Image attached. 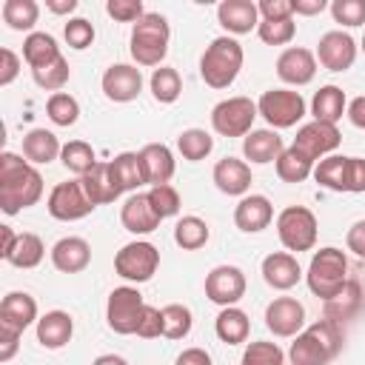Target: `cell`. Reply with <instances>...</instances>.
<instances>
[{
    "instance_id": "9c48e42d",
    "label": "cell",
    "mask_w": 365,
    "mask_h": 365,
    "mask_svg": "<svg viewBox=\"0 0 365 365\" xmlns=\"http://www.w3.org/2000/svg\"><path fill=\"white\" fill-rule=\"evenodd\" d=\"M257 114L259 111L251 97H228L211 108V128L222 137H245L254 131L251 125Z\"/></svg>"
},
{
    "instance_id": "1f68e13d",
    "label": "cell",
    "mask_w": 365,
    "mask_h": 365,
    "mask_svg": "<svg viewBox=\"0 0 365 365\" xmlns=\"http://www.w3.org/2000/svg\"><path fill=\"white\" fill-rule=\"evenodd\" d=\"M214 331H217V336H220L225 345H240V342H245L248 334H251V319H248V314H245L242 308L228 305V308H222V311L217 314Z\"/></svg>"
},
{
    "instance_id": "cb8c5ba5",
    "label": "cell",
    "mask_w": 365,
    "mask_h": 365,
    "mask_svg": "<svg viewBox=\"0 0 365 365\" xmlns=\"http://www.w3.org/2000/svg\"><path fill=\"white\" fill-rule=\"evenodd\" d=\"M299 277H302V268H299L297 257L288 254V251H274V254H268V257L262 259V279H265L274 291H288V288H294V285L299 282Z\"/></svg>"
},
{
    "instance_id": "2e32d148",
    "label": "cell",
    "mask_w": 365,
    "mask_h": 365,
    "mask_svg": "<svg viewBox=\"0 0 365 365\" xmlns=\"http://www.w3.org/2000/svg\"><path fill=\"white\" fill-rule=\"evenodd\" d=\"M103 94L114 103H131L140 97L143 91V74L137 66H128V63H114L103 71Z\"/></svg>"
},
{
    "instance_id": "f907efd6",
    "label": "cell",
    "mask_w": 365,
    "mask_h": 365,
    "mask_svg": "<svg viewBox=\"0 0 365 365\" xmlns=\"http://www.w3.org/2000/svg\"><path fill=\"white\" fill-rule=\"evenodd\" d=\"M106 11H108V17H114L117 23H137V20L145 14V9H143L140 0H108V3H106Z\"/></svg>"
},
{
    "instance_id": "91938a15",
    "label": "cell",
    "mask_w": 365,
    "mask_h": 365,
    "mask_svg": "<svg viewBox=\"0 0 365 365\" xmlns=\"http://www.w3.org/2000/svg\"><path fill=\"white\" fill-rule=\"evenodd\" d=\"M345 114H348V120H351L356 128H365V94H362V97H354V100L348 103Z\"/></svg>"
},
{
    "instance_id": "9f6ffc18",
    "label": "cell",
    "mask_w": 365,
    "mask_h": 365,
    "mask_svg": "<svg viewBox=\"0 0 365 365\" xmlns=\"http://www.w3.org/2000/svg\"><path fill=\"white\" fill-rule=\"evenodd\" d=\"M17 345H20V334L0 328V362H9L17 354Z\"/></svg>"
},
{
    "instance_id": "bcb514c9",
    "label": "cell",
    "mask_w": 365,
    "mask_h": 365,
    "mask_svg": "<svg viewBox=\"0 0 365 365\" xmlns=\"http://www.w3.org/2000/svg\"><path fill=\"white\" fill-rule=\"evenodd\" d=\"M31 77H34V83H37L40 88H46V91H54V94H57V91H60V88L68 83V77H71V68H68L66 57H60V60H54L51 66L31 71Z\"/></svg>"
},
{
    "instance_id": "74e56055",
    "label": "cell",
    "mask_w": 365,
    "mask_h": 365,
    "mask_svg": "<svg viewBox=\"0 0 365 365\" xmlns=\"http://www.w3.org/2000/svg\"><path fill=\"white\" fill-rule=\"evenodd\" d=\"M177 148H180L182 160L197 163V160H205V157L214 151V137H211L205 128H185V131L177 137Z\"/></svg>"
},
{
    "instance_id": "4316f807",
    "label": "cell",
    "mask_w": 365,
    "mask_h": 365,
    "mask_svg": "<svg viewBox=\"0 0 365 365\" xmlns=\"http://www.w3.org/2000/svg\"><path fill=\"white\" fill-rule=\"evenodd\" d=\"M282 151H285L282 137L274 128H257V131L242 137V154H245V160H251L257 165L277 163Z\"/></svg>"
},
{
    "instance_id": "f6af8a7d",
    "label": "cell",
    "mask_w": 365,
    "mask_h": 365,
    "mask_svg": "<svg viewBox=\"0 0 365 365\" xmlns=\"http://www.w3.org/2000/svg\"><path fill=\"white\" fill-rule=\"evenodd\" d=\"M257 34L265 46H285L294 40L297 34V23L294 20H259Z\"/></svg>"
},
{
    "instance_id": "277c9868",
    "label": "cell",
    "mask_w": 365,
    "mask_h": 365,
    "mask_svg": "<svg viewBox=\"0 0 365 365\" xmlns=\"http://www.w3.org/2000/svg\"><path fill=\"white\" fill-rule=\"evenodd\" d=\"M168 40H171L168 20L157 11H145L131 29L128 51L137 66H160L168 54Z\"/></svg>"
},
{
    "instance_id": "ab89813d",
    "label": "cell",
    "mask_w": 365,
    "mask_h": 365,
    "mask_svg": "<svg viewBox=\"0 0 365 365\" xmlns=\"http://www.w3.org/2000/svg\"><path fill=\"white\" fill-rule=\"evenodd\" d=\"M43 257H46L43 240H40L37 234H29V231H26V234L17 237V245H14L11 257H9V262H11L14 268H34V265L43 262Z\"/></svg>"
},
{
    "instance_id": "6125c7cd",
    "label": "cell",
    "mask_w": 365,
    "mask_h": 365,
    "mask_svg": "<svg viewBox=\"0 0 365 365\" xmlns=\"http://www.w3.org/2000/svg\"><path fill=\"white\" fill-rule=\"evenodd\" d=\"M77 6H80L77 0H46V9L54 14H71Z\"/></svg>"
},
{
    "instance_id": "7dc6e473",
    "label": "cell",
    "mask_w": 365,
    "mask_h": 365,
    "mask_svg": "<svg viewBox=\"0 0 365 365\" xmlns=\"http://www.w3.org/2000/svg\"><path fill=\"white\" fill-rule=\"evenodd\" d=\"M148 200H151V205H154V211H157L160 220L174 217L180 211V191L174 185H154L148 191Z\"/></svg>"
},
{
    "instance_id": "ba28073f",
    "label": "cell",
    "mask_w": 365,
    "mask_h": 365,
    "mask_svg": "<svg viewBox=\"0 0 365 365\" xmlns=\"http://www.w3.org/2000/svg\"><path fill=\"white\" fill-rule=\"evenodd\" d=\"M257 111L271 128H291L305 117V100L291 88H268L257 100Z\"/></svg>"
},
{
    "instance_id": "c3c4849f",
    "label": "cell",
    "mask_w": 365,
    "mask_h": 365,
    "mask_svg": "<svg viewBox=\"0 0 365 365\" xmlns=\"http://www.w3.org/2000/svg\"><path fill=\"white\" fill-rule=\"evenodd\" d=\"M63 37L74 51H83V48H88L94 43V26L86 17H74V20H68L63 26Z\"/></svg>"
},
{
    "instance_id": "4dcf8cb0",
    "label": "cell",
    "mask_w": 365,
    "mask_h": 365,
    "mask_svg": "<svg viewBox=\"0 0 365 365\" xmlns=\"http://www.w3.org/2000/svg\"><path fill=\"white\" fill-rule=\"evenodd\" d=\"M60 57H63V54H60V46H57V40H54L48 31H31V34L23 40V60L29 63L31 71L51 66V63L60 60Z\"/></svg>"
},
{
    "instance_id": "816d5d0a",
    "label": "cell",
    "mask_w": 365,
    "mask_h": 365,
    "mask_svg": "<svg viewBox=\"0 0 365 365\" xmlns=\"http://www.w3.org/2000/svg\"><path fill=\"white\" fill-rule=\"evenodd\" d=\"M160 334H163V311L154 308V305H145L143 308V317H140V325H137V336L154 339Z\"/></svg>"
},
{
    "instance_id": "603a6c76",
    "label": "cell",
    "mask_w": 365,
    "mask_h": 365,
    "mask_svg": "<svg viewBox=\"0 0 365 365\" xmlns=\"http://www.w3.org/2000/svg\"><path fill=\"white\" fill-rule=\"evenodd\" d=\"M91 262V245L83 237H63L51 248V265L63 274H80Z\"/></svg>"
},
{
    "instance_id": "f35d334b",
    "label": "cell",
    "mask_w": 365,
    "mask_h": 365,
    "mask_svg": "<svg viewBox=\"0 0 365 365\" xmlns=\"http://www.w3.org/2000/svg\"><path fill=\"white\" fill-rule=\"evenodd\" d=\"M148 86H151V94H154L157 103H174V100L182 94L180 71L171 68V66H160V68H154Z\"/></svg>"
},
{
    "instance_id": "f5cc1de1",
    "label": "cell",
    "mask_w": 365,
    "mask_h": 365,
    "mask_svg": "<svg viewBox=\"0 0 365 365\" xmlns=\"http://www.w3.org/2000/svg\"><path fill=\"white\" fill-rule=\"evenodd\" d=\"M259 20H291V0H259Z\"/></svg>"
},
{
    "instance_id": "83f0119b",
    "label": "cell",
    "mask_w": 365,
    "mask_h": 365,
    "mask_svg": "<svg viewBox=\"0 0 365 365\" xmlns=\"http://www.w3.org/2000/svg\"><path fill=\"white\" fill-rule=\"evenodd\" d=\"M71 334H74V319L68 311H46L37 319V342L48 351L68 345Z\"/></svg>"
},
{
    "instance_id": "7bdbcfd3",
    "label": "cell",
    "mask_w": 365,
    "mask_h": 365,
    "mask_svg": "<svg viewBox=\"0 0 365 365\" xmlns=\"http://www.w3.org/2000/svg\"><path fill=\"white\" fill-rule=\"evenodd\" d=\"M46 114H48V120H51L54 125L68 128V125H74L77 117H80V103H77L71 94L57 91V94L48 97V103H46Z\"/></svg>"
},
{
    "instance_id": "e0dca14e",
    "label": "cell",
    "mask_w": 365,
    "mask_h": 365,
    "mask_svg": "<svg viewBox=\"0 0 365 365\" xmlns=\"http://www.w3.org/2000/svg\"><path fill=\"white\" fill-rule=\"evenodd\" d=\"M339 143H342L339 128L331 125V123H319V120L305 123V125L297 131V137H294V148H299V151H302L305 157H311L314 163H317L319 157L331 154Z\"/></svg>"
},
{
    "instance_id": "d6986e66",
    "label": "cell",
    "mask_w": 365,
    "mask_h": 365,
    "mask_svg": "<svg viewBox=\"0 0 365 365\" xmlns=\"http://www.w3.org/2000/svg\"><path fill=\"white\" fill-rule=\"evenodd\" d=\"M274 220V205L265 194H245L234 208V225L245 234H257L268 228Z\"/></svg>"
},
{
    "instance_id": "e7e4bbea",
    "label": "cell",
    "mask_w": 365,
    "mask_h": 365,
    "mask_svg": "<svg viewBox=\"0 0 365 365\" xmlns=\"http://www.w3.org/2000/svg\"><path fill=\"white\" fill-rule=\"evenodd\" d=\"M362 51H365V37H362Z\"/></svg>"
},
{
    "instance_id": "5b68a950",
    "label": "cell",
    "mask_w": 365,
    "mask_h": 365,
    "mask_svg": "<svg viewBox=\"0 0 365 365\" xmlns=\"http://www.w3.org/2000/svg\"><path fill=\"white\" fill-rule=\"evenodd\" d=\"M242 68V46L234 37H217L200 57V77L211 88H228Z\"/></svg>"
},
{
    "instance_id": "d4e9b609",
    "label": "cell",
    "mask_w": 365,
    "mask_h": 365,
    "mask_svg": "<svg viewBox=\"0 0 365 365\" xmlns=\"http://www.w3.org/2000/svg\"><path fill=\"white\" fill-rule=\"evenodd\" d=\"M217 20L231 34H248L259 26V9L251 0H222L217 6Z\"/></svg>"
},
{
    "instance_id": "ee69618b",
    "label": "cell",
    "mask_w": 365,
    "mask_h": 365,
    "mask_svg": "<svg viewBox=\"0 0 365 365\" xmlns=\"http://www.w3.org/2000/svg\"><path fill=\"white\" fill-rule=\"evenodd\" d=\"M242 365H285V354L277 342H248L245 354H242Z\"/></svg>"
},
{
    "instance_id": "be15d7a7",
    "label": "cell",
    "mask_w": 365,
    "mask_h": 365,
    "mask_svg": "<svg viewBox=\"0 0 365 365\" xmlns=\"http://www.w3.org/2000/svg\"><path fill=\"white\" fill-rule=\"evenodd\" d=\"M91 365H128L123 356H117V354H100Z\"/></svg>"
},
{
    "instance_id": "4fadbf2b",
    "label": "cell",
    "mask_w": 365,
    "mask_h": 365,
    "mask_svg": "<svg viewBox=\"0 0 365 365\" xmlns=\"http://www.w3.org/2000/svg\"><path fill=\"white\" fill-rule=\"evenodd\" d=\"M205 297L222 308L237 305L245 297V274L237 265H217L205 277Z\"/></svg>"
},
{
    "instance_id": "681fc988",
    "label": "cell",
    "mask_w": 365,
    "mask_h": 365,
    "mask_svg": "<svg viewBox=\"0 0 365 365\" xmlns=\"http://www.w3.org/2000/svg\"><path fill=\"white\" fill-rule=\"evenodd\" d=\"M331 14L336 23L354 29L365 23V0H334L331 3Z\"/></svg>"
},
{
    "instance_id": "9a60e30c",
    "label": "cell",
    "mask_w": 365,
    "mask_h": 365,
    "mask_svg": "<svg viewBox=\"0 0 365 365\" xmlns=\"http://www.w3.org/2000/svg\"><path fill=\"white\" fill-rule=\"evenodd\" d=\"M317 57L328 71H348L356 60V40L348 31H325L317 43Z\"/></svg>"
},
{
    "instance_id": "6f0895ef",
    "label": "cell",
    "mask_w": 365,
    "mask_h": 365,
    "mask_svg": "<svg viewBox=\"0 0 365 365\" xmlns=\"http://www.w3.org/2000/svg\"><path fill=\"white\" fill-rule=\"evenodd\" d=\"M174 365H211V354L202 348H185Z\"/></svg>"
},
{
    "instance_id": "680465c9",
    "label": "cell",
    "mask_w": 365,
    "mask_h": 365,
    "mask_svg": "<svg viewBox=\"0 0 365 365\" xmlns=\"http://www.w3.org/2000/svg\"><path fill=\"white\" fill-rule=\"evenodd\" d=\"M291 9H294V14H305V17H311V14L325 11L328 3H325V0H291Z\"/></svg>"
},
{
    "instance_id": "3957f363",
    "label": "cell",
    "mask_w": 365,
    "mask_h": 365,
    "mask_svg": "<svg viewBox=\"0 0 365 365\" xmlns=\"http://www.w3.org/2000/svg\"><path fill=\"white\" fill-rule=\"evenodd\" d=\"M305 282H308L314 297H319L325 302L336 299L348 285V259H345V254L334 245L314 251Z\"/></svg>"
},
{
    "instance_id": "ac0fdd59",
    "label": "cell",
    "mask_w": 365,
    "mask_h": 365,
    "mask_svg": "<svg viewBox=\"0 0 365 365\" xmlns=\"http://www.w3.org/2000/svg\"><path fill=\"white\" fill-rule=\"evenodd\" d=\"M277 74L288 86H305V83H311L314 74H317V57H314V51H308L302 46L285 48L277 57Z\"/></svg>"
},
{
    "instance_id": "836d02e7",
    "label": "cell",
    "mask_w": 365,
    "mask_h": 365,
    "mask_svg": "<svg viewBox=\"0 0 365 365\" xmlns=\"http://www.w3.org/2000/svg\"><path fill=\"white\" fill-rule=\"evenodd\" d=\"M108 168H111V177H114V182H117L120 191H137V188L145 182L143 165H140V154H134V151L117 154V157L108 163Z\"/></svg>"
},
{
    "instance_id": "94428289",
    "label": "cell",
    "mask_w": 365,
    "mask_h": 365,
    "mask_svg": "<svg viewBox=\"0 0 365 365\" xmlns=\"http://www.w3.org/2000/svg\"><path fill=\"white\" fill-rule=\"evenodd\" d=\"M0 237H3L0 257H3V259H9V257H11V251H14V245H17V237H20V234H14V231H11V225H0Z\"/></svg>"
},
{
    "instance_id": "5bb4252c",
    "label": "cell",
    "mask_w": 365,
    "mask_h": 365,
    "mask_svg": "<svg viewBox=\"0 0 365 365\" xmlns=\"http://www.w3.org/2000/svg\"><path fill=\"white\" fill-rule=\"evenodd\" d=\"M305 325V305L297 297H277L265 308V328L274 336H297Z\"/></svg>"
},
{
    "instance_id": "30bf717a",
    "label": "cell",
    "mask_w": 365,
    "mask_h": 365,
    "mask_svg": "<svg viewBox=\"0 0 365 365\" xmlns=\"http://www.w3.org/2000/svg\"><path fill=\"white\" fill-rule=\"evenodd\" d=\"M160 268V251L145 242V240H134L128 245H123L114 257V271L117 277L128 279V282H148Z\"/></svg>"
},
{
    "instance_id": "484cf974",
    "label": "cell",
    "mask_w": 365,
    "mask_h": 365,
    "mask_svg": "<svg viewBox=\"0 0 365 365\" xmlns=\"http://www.w3.org/2000/svg\"><path fill=\"white\" fill-rule=\"evenodd\" d=\"M120 222L131 234H151L160 225V217H157L148 194H131L120 208Z\"/></svg>"
},
{
    "instance_id": "6da1fadb",
    "label": "cell",
    "mask_w": 365,
    "mask_h": 365,
    "mask_svg": "<svg viewBox=\"0 0 365 365\" xmlns=\"http://www.w3.org/2000/svg\"><path fill=\"white\" fill-rule=\"evenodd\" d=\"M43 197V177L40 171L17 157L14 151L0 154V208L3 214H20L23 208H31Z\"/></svg>"
},
{
    "instance_id": "7a4b0ae2",
    "label": "cell",
    "mask_w": 365,
    "mask_h": 365,
    "mask_svg": "<svg viewBox=\"0 0 365 365\" xmlns=\"http://www.w3.org/2000/svg\"><path fill=\"white\" fill-rule=\"evenodd\" d=\"M342 351V328L336 319H319L297 334L291 342V365H328Z\"/></svg>"
},
{
    "instance_id": "b9f144b4",
    "label": "cell",
    "mask_w": 365,
    "mask_h": 365,
    "mask_svg": "<svg viewBox=\"0 0 365 365\" xmlns=\"http://www.w3.org/2000/svg\"><path fill=\"white\" fill-rule=\"evenodd\" d=\"M160 311H163V336H168V339H185L191 334L194 319H191V311L185 305L171 302V305H165Z\"/></svg>"
},
{
    "instance_id": "11a10c76",
    "label": "cell",
    "mask_w": 365,
    "mask_h": 365,
    "mask_svg": "<svg viewBox=\"0 0 365 365\" xmlns=\"http://www.w3.org/2000/svg\"><path fill=\"white\" fill-rule=\"evenodd\" d=\"M345 245H348V251H354L359 259H365V220H356V222L348 228Z\"/></svg>"
},
{
    "instance_id": "8fae6325",
    "label": "cell",
    "mask_w": 365,
    "mask_h": 365,
    "mask_svg": "<svg viewBox=\"0 0 365 365\" xmlns=\"http://www.w3.org/2000/svg\"><path fill=\"white\" fill-rule=\"evenodd\" d=\"M143 294L131 285H120L108 294L106 302V322L114 334H137L140 317H143Z\"/></svg>"
},
{
    "instance_id": "d590c367",
    "label": "cell",
    "mask_w": 365,
    "mask_h": 365,
    "mask_svg": "<svg viewBox=\"0 0 365 365\" xmlns=\"http://www.w3.org/2000/svg\"><path fill=\"white\" fill-rule=\"evenodd\" d=\"M208 237H211L208 222L200 220V217H194V214L177 220V225H174V242H177L182 251H197V248H202V245L208 242Z\"/></svg>"
},
{
    "instance_id": "f1b7e54d",
    "label": "cell",
    "mask_w": 365,
    "mask_h": 365,
    "mask_svg": "<svg viewBox=\"0 0 365 365\" xmlns=\"http://www.w3.org/2000/svg\"><path fill=\"white\" fill-rule=\"evenodd\" d=\"M63 154V145L57 140L54 131L48 128H31L26 137H23V157L29 163H37V165H48L51 160H57Z\"/></svg>"
},
{
    "instance_id": "52a82bcc",
    "label": "cell",
    "mask_w": 365,
    "mask_h": 365,
    "mask_svg": "<svg viewBox=\"0 0 365 365\" xmlns=\"http://www.w3.org/2000/svg\"><path fill=\"white\" fill-rule=\"evenodd\" d=\"M277 234H279V242L288 248V251H311L317 245V234H319V225H317V217L311 208L305 205H288L279 211L277 217Z\"/></svg>"
},
{
    "instance_id": "44dd1931",
    "label": "cell",
    "mask_w": 365,
    "mask_h": 365,
    "mask_svg": "<svg viewBox=\"0 0 365 365\" xmlns=\"http://www.w3.org/2000/svg\"><path fill=\"white\" fill-rule=\"evenodd\" d=\"M211 177H214V185L228 197H245V191L254 182L251 180V165L245 160H237V157H222L214 165Z\"/></svg>"
},
{
    "instance_id": "f546056e",
    "label": "cell",
    "mask_w": 365,
    "mask_h": 365,
    "mask_svg": "<svg viewBox=\"0 0 365 365\" xmlns=\"http://www.w3.org/2000/svg\"><path fill=\"white\" fill-rule=\"evenodd\" d=\"M80 182H83V191H86V197L94 202V205H106V202H114L123 191L117 188V182H114V177H111V168H108V163H97L88 174H83L80 177Z\"/></svg>"
},
{
    "instance_id": "7402d4cb",
    "label": "cell",
    "mask_w": 365,
    "mask_h": 365,
    "mask_svg": "<svg viewBox=\"0 0 365 365\" xmlns=\"http://www.w3.org/2000/svg\"><path fill=\"white\" fill-rule=\"evenodd\" d=\"M140 165H143V177L145 182L154 185H168V180L174 177V154L168 145L163 143H148L140 151Z\"/></svg>"
},
{
    "instance_id": "ffe728a7",
    "label": "cell",
    "mask_w": 365,
    "mask_h": 365,
    "mask_svg": "<svg viewBox=\"0 0 365 365\" xmlns=\"http://www.w3.org/2000/svg\"><path fill=\"white\" fill-rule=\"evenodd\" d=\"M31 322H37V302L26 291H11L0 302V328L23 334Z\"/></svg>"
},
{
    "instance_id": "60d3db41",
    "label": "cell",
    "mask_w": 365,
    "mask_h": 365,
    "mask_svg": "<svg viewBox=\"0 0 365 365\" xmlns=\"http://www.w3.org/2000/svg\"><path fill=\"white\" fill-rule=\"evenodd\" d=\"M60 160H63V165H66L71 174H80V177L88 174V171L97 165L94 148H91L88 143H83V140H71V143H66Z\"/></svg>"
},
{
    "instance_id": "8992f818",
    "label": "cell",
    "mask_w": 365,
    "mask_h": 365,
    "mask_svg": "<svg viewBox=\"0 0 365 365\" xmlns=\"http://www.w3.org/2000/svg\"><path fill=\"white\" fill-rule=\"evenodd\" d=\"M314 180L322 188H331V191L359 194V191H365V160L362 157L331 154V157H325L314 165Z\"/></svg>"
},
{
    "instance_id": "e575fe53",
    "label": "cell",
    "mask_w": 365,
    "mask_h": 365,
    "mask_svg": "<svg viewBox=\"0 0 365 365\" xmlns=\"http://www.w3.org/2000/svg\"><path fill=\"white\" fill-rule=\"evenodd\" d=\"M311 174H314V160L305 157L299 148L288 145V148L279 154V160H277V177H279L282 182H302V180H308Z\"/></svg>"
},
{
    "instance_id": "d6a6232c",
    "label": "cell",
    "mask_w": 365,
    "mask_h": 365,
    "mask_svg": "<svg viewBox=\"0 0 365 365\" xmlns=\"http://www.w3.org/2000/svg\"><path fill=\"white\" fill-rule=\"evenodd\" d=\"M345 108H348V100H345V91L339 86H322L311 100V114L319 123L336 125V120L345 114Z\"/></svg>"
},
{
    "instance_id": "8d00e7d4",
    "label": "cell",
    "mask_w": 365,
    "mask_h": 365,
    "mask_svg": "<svg viewBox=\"0 0 365 365\" xmlns=\"http://www.w3.org/2000/svg\"><path fill=\"white\" fill-rule=\"evenodd\" d=\"M3 23L14 31H29L34 29L37 17H40V6L34 0H6L3 3Z\"/></svg>"
},
{
    "instance_id": "7c38bea8",
    "label": "cell",
    "mask_w": 365,
    "mask_h": 365,
    "mask_svg": "<svg viewBox=\"0 0 365 365\" xmlns=\"http://www.w3.org/2000/svg\"><path fill=\"white\" fill-rule=\"evenodd\" d=\"M46 208L54 220H63V222H74V220H83L88 217L97 205L86 197L83 191V182L80 180H66V182H57L46 200Z\"/></svg>"
},
{
    "instance_id": "db71d44e",
    "label": "cell",
    "mask_w": 365,
    "mask_h": 365,
    "mask_svg": "<svg viewBox=\"0 0 365 365\" xmlns=\"http://www.w3.org/2000/svg\"><path fill=\"white\" fill-rule=\"evenodd\" d=\"M17 74H20V57L11 48H0V86L14 83Z\"/></svg>"
}]
</instances>
